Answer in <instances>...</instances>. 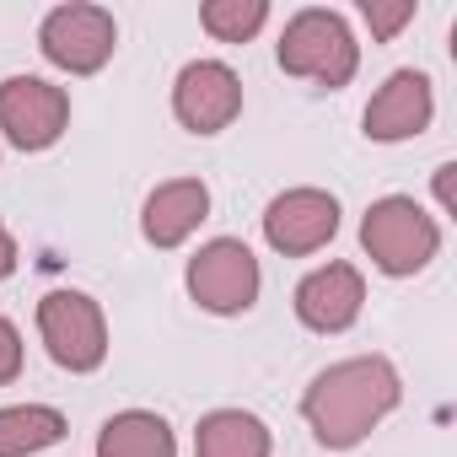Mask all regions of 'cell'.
Listing matches in <instances>:
<instances>
[{"label":"cell","instance_id":"15","mask_svg":"<svg viewBox=\"0 0 457 457\" xmlns=\"http://www.w3.org/2000/svg\"><path fill=\"white\" fill-rule=\"evenodd\" d=\"M65 441V414L49 403H6L0 409V457H33Z\"/></svg>","mask_w":457,"mask_h":457},{"label":"cell","instance_id":"20","mask_svg":"<svg viewBox=\"0 0 457 457\" xmlns=\"http://www.w3.org/2000/svg\"><path fill=\"white\" fill-rule=\"evenodd\" d=\"M452 172H457V162L436 167V199H441V210H452Z\"/></svg>","mask_w":457,"mask_h":457},{"label":"cell","instance_id":"8","mask_svg":"<svg viewBox=\"0 0 457 457\" xmlns=\"http://www.w3.org/2000/svg\"><path fill=\"white\" fill-rule=\"evenodd\" d=\"M243 113V81L226 60H188L172 81V119L188 135H220Z\"/></svg>","mask_w":457,"mask_h":457},{"label":"cell","instance_id":"17","mask_svg":"<svg viewBox=\"0 0 457 457\" xmlns=\"http://www.w3.org/2000/svg\"><path fill=\"white\" fill-rule=\"evenodd\" d=\"M414 0H361V17H366V28H371V38L377 44H393L409 22H414Z\"/></svg>","mask_w":457,"mask_h":457},{"label":"cell","instance_id":"18","mask_svg":"<svg viewBox=\"0 0 457 457\" xmlns=\"http://www.w3.org/2000/svg\"><path fill=\"white\" fill-rule=\"evenodd\" d=\"M22 377V334L12 318H0V387Z\"/></svg>","mask_w":457,"mask_h":457},{"label":"cell","instance_id":"6","mask_svg":"<svg viewBox=\"0 0 457 457\" xmlns=\"http://www.w3.org/2000/svg\"><path fill=\"white\" fill-rule=\"evenodd\" d=\"M38 339L54 355V366L87 377L108 361V318L97 296L87 291H49L38 302Z\"/></svg>","mask_w":457,"mask_h":457},{"label":"cell","instance_id":"13","mask_svg":"<svg viewBox=\"0 0 457 457\" xmlns=\"http://www.w3.org/2000/svg\"><path fill=\"white\" fill-rule=\"evenodd\" d=\"M275 436L248 409H210L194 430V457H270Z\"/></svg>","mask_w":457,"mask_h":457},{"label":"cell","instance_id":"9","mask_svg":"<svg viewBox=\"0 0 457 457\" xmlns=\"http://www.w3.org/2000/svg\"><path fill=\"white\" fill-rule=\"evenodd\" d=\"M334 232H339V199L312 183L275 194L264 210V243L286 259H307V253L328 248Z\"/></svg>","mask_w":457,"mask_h":457},{"label":"cell","instance_id":"5","mask_svg":"<svg viewBox=\"0 0 457 457\" xmlns=\"http://www.w3.org/2000/svg\"><path fill=\"white\" fill-rule=\"evenodd\" d=\"M183 286H188V296H194L204 312L237 318V312H248V307L259 302L264 275H259V259H253V248H248L243 237H210V243L188 259Z\"/></svg>","mask_w":457,"mask_h":457},{"label":"cell","instance_id":"1","mask_svg":"<svg viewBox=\"0 0 457 457\" xmlns=\"http://www.w3.org/2000/svg\"><path fill=\"white\" fill-rule=\"evenodd\" d=\"M398 398L403 382L387 355H350L312 377V387L302 393V420L318 436V446L350 452L398 409Z\"/></svg>","mask_w":457,"mask_h":457},{"label":"cell","instance_id":"16","mask_svg":"<svg viewBox=\"0 0 457 457\" xmlns=\"http://www.w3.org/2000/svg\"><path fill=\"white\" fill-rule=\"evenodd\" d=\"M264 22H270V0H204L199 6V28L215 44H248Z\"/></svg>","mask_w":457,"mask_h":457},{"label":"cell","instance_id":"11","mask_svg":"<svg viewBox=\"0 0 457 457\" xmlns=\"http://www.w3.org/2000/svg\"><path fill=\"white\" fill-rule=\"evenodd\" d=\"M361 307H366V275L355 264H345V259L302 275V286H296V318L312 334H345V328H355Z\"/></svg>","mask_w":457,"mask_h":457},{"label":"cell","instance_id":"10","mask_svg":"<svg viewBox=\"0 0 457 457\" xmlns=\"http://www.w3.org/2000/svg\"><path fill=\"white\" fill-rule=\"evenodd\" d=\"M430 119H436V87H430V76L425 71H393L382 87H377V97L366 103V140H382V145H393V140H414V135H425L430 129Z\"/></svg>","mask_w":457,"mask_h":457},{"label":"cell","instance_id":"19","mask_svg":"<svg viewBox=\"0 0 457 457\" xmlns=\"http://www.w3.org/2000/svg\"><path fill=\"white\" fill-rule=\"evenodd\" d=\"M17 275V237L6 232V220H0V280Z\"/></svg>","mask_w":457,"mask_h":457},{"label":"cell","instance_id":"3","mask_svg":"<svg viewBox=\"0 0 457 457\" xmlns=\"http://www.w3.org/2000/svg\"><path fill=\"white\" fill-rule=\"evenodd\" d=\"M280 71L286 76H302V81H318L328 92L350 87L355 71H361V44L350 33V22L328 6H307L286 22L280 33Z\"/></svg>","mask_w":457,"mask_h":457},{"label":"cell","instance_id":"7","mask_svg":"<svg viewBox=\"0 0 457 457\" xmlns=\"http://www.w3.org/2000/svg\"><path fill=\"white\" fill-rule=\"evenodd\" d=\"M0 129L17 151H49L71 129V92L49 76H6L0 81Z\"/></svg>","mask_w":457,"mask_h":457},{"label":"cell","instance_id":"12","mask_svg":"<svg viewBox=\"0 0 457 457\" xmlns=\"http://www.w3.org/2000/svg\"><path fill=\"white\" fill-rule=\"evenodd\" d=\"M210 220V188L199 178H167L140 204V232L151 248H183Z\"/></svg>","mask_w":457,"mask_h":457},{"label":"cell","instance_id":"14","mask_svg":"<svg viewBox=\"0 0 457 457\" xmlns=\"http://www.w3.org/2000/svg\"><path fill=\"white\" fill-rule=\"evenodd\" d=\"M97 457H178V436L151 409H119L97 430Z\"/></svg>","mask_w":457,"mask_h":457},{"label":"cell","instance_id":"2","mask_svg":"<svg viewBox=\"0 0 457 457\" xmlns=\"http://www.w3.org/2000/svg\"><path fill=\"white\" fill-rule=\"evenodd\" d=\"M361 248L382 275L403 280V275H420L441 253V226L414 194H382L361 215Z\"/></svg>","mask_w":457,"mask_h":457},{"label":"cell","instance_id":"4","mask_svg":"<svg viewBox=\"0 0 457 457\" xmlns=\"http://www.w3.org/2000/svg\"><path fill=\"white\" fill-rule=\"evenodd\" d=\"M38 49L65 76H97L113 60V49H119V22H113L108 6L71 0V6H54L38 22Z\"/></svg>","mask_w":457,"mask_h":457}]
</instances>
